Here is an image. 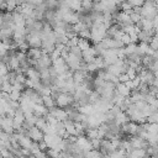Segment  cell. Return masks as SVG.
I'll return each mask as SVG.
<instances>
[{
  "label": "cell",
  "mask_w": 158,
  "mask_h": 158,
  "mask_svg": "<svg viewBox=\"0 0 158 158\" xmlns=\"http://www.w3.org/2000/svg\"><path fill=\"white\" fill-rule=\"evenodd\" d=\"M26 135H27L33 142H41V141L43 139V137H44L43 131H42L41 128H38L37 126H33V127H31L28 131H26Z\"/></svg>",
  "instance_id": "1"
},
{
  "label": "cell",
  "mask_w": 158,
  "mask_h": 158,
  "mask_svg": "<svg viewBox=\"0 0 158 158\" xmlns=\"http://www.w3.org/2000/svg\"><path fill=\"white\" fill-rule=\"evenodd\" d=\"M116 91H117L118 94H121L122 96L128 98V96L131 95L132 89H130L125 83H120V84H117V85H116Z\"/></svg>",
  "instance_id": "2"
},
{
  "label": "cell",
  "mask_w": 158,
  "mask_h": 158,
  "mask_svg": "<svg viewBox=\"0 0 158 158\" xmlns=\"http://www.w3.org/2000/svg\"><path fill=\"white\" fill-rule=\"evenodd\" d=\"M42 104L47 107V109H51L53 106H56V100L51 96V95H46L42 98Z\"/></svg>",
  "instance_id": "3"
},
{
  "label": "cell",
  "mask_w": 158,
  "mask_h": 158,
  "mask_svg": "<svg viewBox=\"0 0 158 158\" xmlns=\"http://www.w3.org/2000/svg\"><path fill=\"white\" fill-rule=\"evenodd\" d=\"M30 158H40V157H37V156H33V154H32V156H30Z\"/></svg>",
  "instance_id": "4"
},
{
  "label": "cell",
  "mask_w": 158,
  "mask_h": 158,
  "mask_svg": "<svg viewBox=\"0 0 158 158\" xmlns=\"http://www.w3.org/2000/svg\"><path fill=\"white\" fill-rule=\"evenodd\" d=\"M42 158H51V157H49V156H47V154H44V156H43Z\"/></svg>",
  "instance_id": "5"
},
{
  "label": "cell",
  "mask_w": 158,
  "mask_h": 158,
  "mask_svg": "<svg viewBox=\"0 0 158 158\" xmlns=\"http://www.w3.org/2000/svg\"><path fill=\"white\" fill-rule=\"evenodd\" d=\"M21 158H30V157H23V156H22V157H21Z\"/></svg>",
  "instance_id": "6"
}]
</instances>
